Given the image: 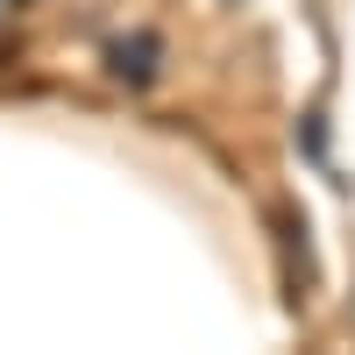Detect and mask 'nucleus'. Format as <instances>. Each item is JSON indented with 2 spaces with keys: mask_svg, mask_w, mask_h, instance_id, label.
I'll list each match as a JSON object with an SVG mask.
<instances>
[{
  "mask_svg": "<svg viewBox=\"0 0 355 355\" xmlns=\"http://www.w3.org/2000/svg\"><path fill=\"white\" fill-rule=\"evenodd\" d=\"M107 64H114V78H135V85H142V78H157V43H150V36L114 43V50H107Z\"/></svg>",
  "mask_w": 355,
  "mask_h": 355,
  "instance_id": "nucleus-1",
  "label": "nucleus"
}]
</instances>
